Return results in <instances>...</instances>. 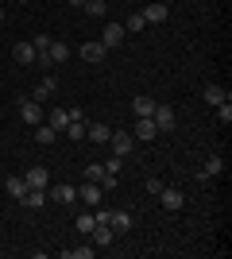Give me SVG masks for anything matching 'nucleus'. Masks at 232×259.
<instances>
[{
  "label": "nucleus",
  "mask_w": 232,
  "mask_h": 259,
  "mask_svg": "<svg viewBox=\"0 0 232 259\" xmlns=\"http://www.w3.org/2000/svg\"><path fill=\"white\" fill-rule=\"evenodd\" d=\"M159 201H163L166 213H178V209L186 205V194H182V190H174V186H163V190H159Z\"/></svg>",
  "instance_id": "obj_1"
},
{
  "label": "nucleus",
  "mask_w": 232,
  "mask_h": 259,
  "mask_svg": "<svg viewBox=\"0 0 232 259\" xmlns=\"http://www.w3.org/2000/svg\"><path fill=\"white\" fill-rule=\"evenodd\" d=\"M20 120L23 124H43V105L39 101H27V97H20Z\"/></svg>",
  "instance_id": "obj_2"
},
{
  "label": "nucleus",
  "mask_w": 232,
  "mask_h": 259,
  "mask_svg": "<svg viewBox=\"0 0 232 259\" xmlns=\"http://www.w3.org/2000/svg\"><path fill=\"white\" fill-rule=\"evenodd\" d=\"M151 120H155V128H159V132H170V128H174V108H170V105H155V112H151Z\"/></svg>",
  "instance_id": "obj_3"
},
{
  "label": "nucleus",
  "mask_w": 232,
  "mask_h": 259,
  "mask_svg": "<svg viewBox=\"0 0 232 259\" xmlns=\"http://www.w3.org/2000/svg\"><path fill=\"white\" fill-rule=\"evenodd\" d=\"M132 136L135 140H155V136H159V128H155V120L151 116H135V124H132Z\"/></svg>",
  "instance_id": "obj_4"
},
{
  "label": "nucleus",
  "mask_w": 232,
  "mask_h": 259,
  "mask_svg": "<svg viewBox=\"0 0 232 259\" xmlns=\"http://www.w3.org/2000/svg\"><path fill=\"white\" fill-rule=\"evenodd\" d=\"M124 35H128V31H124V23H105V31H101V43L112 51V47H120V43H124Z\"/></svg>",
  "instance_id": "obj_5"
},
{
  "label": "nucleus",
  "mask_w": 232,
  "mask_h": 259,
  "mask_svg": "<svg viewBox=\"0 0 232 259\" xmlns=\"http://www.w3.org/2000/svg\"><path fill=\"white\" fill-rule=\"evenodd\" d=\"M20 205H23V209H43V205H47V190L27 186V190H23V197H20Z\"/></svg>",
  "instance_id": "obj_6"
},
{
  "label": "nucleus",
  "mask_w": 232,
  "mask_h": 259,
  "mask_svg": "<svg viewBox=\"0 0 232 259\" xmlns=\"http://www.w3.org/2000/svg\"><path fill=\"white\" fill-rule=\"evenodd\" d=\"M109 228L120 236V232H128V228H132V217L124 213V209H109Z\"/></svg>",
  "instance_id": "obj_7"
},
{
  "label": "nucleus",
  "mask_w": 232,
  "mask_h": 259,
  "mask_svg": "<svg viewBox=\"0 0 232 259\" xmlns=\"http://www.w3.org/2000/svg\"><path fill=\"white\" fill-rule=\"evenodd\" d=\"M105 54H109V47L101 43H81V58H85V62H105Z\"/></svg>",
  "instance_id": "obj_8"
},
{
  "label": "nucleus",
  "mask_w": 232,
  "mask_h": 259,
  "mask_svg": "<svg viewBox=\"0 0 232 259\" xmlns=\"http://www.w3.org/2000/svg\"><path fill=\"white\" fill-rule=\"evenodd\" d=\"M109 143H112V155H128L132 151V132H112Z\"/></svg>",
  "instance_id": "obj_9"
},
{
  "label": "nucleus",
  "mask_w": 232,
  "mask_h": 259,
  "mask_svg": "<svg viewBox=\"0 0 232 259\" xmlns=\"http://www.w3.org/2000/svg\"><path fill=\"white\" fill-rule=\"evenodd\" d=\"M55 89H58V81H55L51 74H47L43 81L35 85V97H31V101H39V105H43V101H51V97H55Z\"/></svg>",
  "instance_id": "obj_10"
},
{
  "label": "nucleus",
  "mask_w": 232,
  "mask_h": 259,
  "mask_svg": "<svg viewBox=\"0 0 232 259\" xmlns=\"http://www.w3.org/2000/svg\"><path fill=\"white\" fill-rule=\"evenodd\" d=\"M47 124H51V128H55L58 136H62V132L70 128V112H66V108H51V116H47Z\"/></svg>",
  "instance_id": "obj_11"
},
{
  "label": "nucleus",
  "mask_w": 232,
  "mask_h": 259,
  "mask_svg": "<svg viewBox=\"0 0 232 259\" xmlns=\"http://www.w3.org/2000/svg\"><path fill=\"white\" fill-rule=\"evenodd\" d=\"M51 201H58V205H74L77 190H74V186H55V190H51Z\"/></svg>",
  "instance_id": "obj_12"
},
{
  "label": "nucleus",
  "mask_w": 232,
  "mask_h": 259,
  "mask_svg": "<svg viewBox=\"0 0 232 259\" xmlns=\"http://www.w3.org/2000/svg\"><path fill=\"white\" fill-rule=\"evenodd\" d=\"M23 182H27V186H35V190H47V182H51V174H47L43 166H31V170L23 174Z\"/></svg>",
  "instance_id": "obj_13"
},
{
  "label": "nucleus",
  "mask_w": 232,
  "mask_h": 259,
  "mask_svg": "<svg viewBox=\"0 0 232 259\" xmlns=\"http://www.w3.org/2000/svg\"><path fill=\"white\" fill-rule=\"evenodd\" d=\"M101 194H105V190H101L97 182H85L81 190H77V197H81L85 205H101Z\"/></svg>",
  "instance_id": "obj_14"
},
{
  "label": "nucleus",
  "mask_w": 232,
  "mask_h": 259,
  "mask_svg": "<svg viewBox=\"0 0 232 259\" xmlns=\"http://www.w3.org/2000/svg\"><path fill=\"white\" fill-rule=\"evenodd\" d=\"M89 236H93V244H97V248H109L112 240H116V232H112L109 225H93V232H89Z\"/></svg>",
  "instance_id": "obj_15"
},
{
  "label": "nucleus",
  "mask_w": 232,
  "mask_h": 259,
  "mask_svg": "<svg viewBox=\"0 0 232 259\" xmlns=\"http://www.w3.org/2000/svg\"><path fill=\"white\" fill-rule=\"evenodd\" d=\"M109 136H112L109 124H85V140H93V143H109Z\"/></svg>",
  "instance_id": "obj_16"
},
{
  "label": "nucleus",
  "mask_w": 232,
  "mask_h": 259,
  "mask_svg": "<svg viewBox=\"0 0 232 259\" xmlns=\"http://www.w3.org/2000/svg\"><path fill=\"white\" fill-rule=\"evenodd\" d=\"M12 58H16L20 66H31L35 62V47L31 43H16V47H12Z\"/></svg>",
  "instance_id": "obj_17"
},
{
  "label": "nucleus",
  "mask_w": 232,
  "mask_h": 259,
  "mask_svg": "<svg viewBox=\"0 0 232 259\" xmlns=\"http://www.w3.org/2000/svg\"><path fill=\"white\" fill-rule=\"evenodd\" d=\"M35 140H39V147H51V143L58 140V132L51 128V124H47V120H43V124H35Z\"/></svg>",
  "instance_id": "obj_18"
},
{
  "label": "nucleus",
  "mask_w": 232,
  "mask_h": 259,
  "mask_svg": "<svg viewBox=\"0 0 232 259\" xmlns=\"http://www.w3.org/2000/svg\"><path fill=\"white\" fill-rule=\"evenodd\" d=\"M221 170H224V159H221V155H213V159H205V166L198 170V178H217Z\"/></svg>",
  "instance_id": "obj_19"
},
{
  "label": "nucleus",
  "mask_w": 232,
  "mask_h": 259,
  "mask_svg": "<svg viewBox=\"0 0 232 259\" xmlns=\"http://www.w3.org/2000/svg\"><path fill=\"white\" fill-rule=\"evenodd\" d=\"M166 16H170V8H166V4H147V8H144V20H147V23H163Z\"/></svg>",
  "instance_id": "obj_20"
},
{
  "label": "nucleus",
  "mask_w": 232,
  "mask_h": 259,
  "mask_svg": "<svg viewBox=\"0 0 232 259\" xmlns=\"http://www.w3.org/2000/svg\"><path fill=\"white\" fill-rule=\"evenodd\" d=\"M201 97H205V101H209L213 108H217V105H221V101H228V93H224L221 85H205V93H201Z\"/></svg>",
  "instance_id": "obj_21"
},
{
  "label": "nucleus",
  "mask_w": 232,
  "mask_h": 259,
  "mask_svg": "<svg viewBox=\"0 0 232 259\" xmlns=\"http://www.w3.org/2000/svg\"><path fill=\"white\" fill-rule=\"evenodd\" d=\"M97 248H62V259H93Z\"/></svg>",
  "instance_id": "obj_22"
},
{
  "label": "nucleus",
  "mask_w": 232,
  "mask_h": 259,
  "mask_svg": "<svg viewBox=\"0 0 232 259\" xmlns=\"http://www.w3.org/2000/svg\"><path fill=\"white\" fill-rule=\"evenodd\" d=\"M47 54H51V62H66V58H70V47L66 43H51V47H47Z\"/></svg>",
  "instance_id": "obj_23"
},
{
  "label": "nucleus",
  "mask_w": 232,
  "mask_h": 259,
  "mask_svg": "<svg viewBox=\"0 0 232 259\" xmlns=\"http://www.w3.org/2000/svg\"><path fill=\"white\" fill-rule=\"evenodd\" d=\"M132 108H135V116H151V112H155V101L151 97H135Z\"/></svg>",
  "instance_id": "obj_24"
},
{
  "label": "nucleus",
  "mask_w": 232,
  "mask_h": 259,
  "mask_svg": "<svg viewBox=\"0 0 232 259\" xmlns=\"http://www.w3.org/2000/svg\"><path fill=\"white\" fill-rule=\"evenodd\" d=\"M144 27H147L144 12H132V16H128V23H124V31H144Z\"/></svg>",
  "instance_id": "obj_25"
},
{
  "label": "nucleus",
  "mask_w": 232,
  "mask_h": 259,
  "mask_svg": "<svg viewBox=\"0 0 232 259\" xmlns=\"http://www.w3.org/2000/svg\"><path fill=\"white\" fill-rule=\"evenodd\" d=\"M85 12H89V16H97V20H101V16L109 12V4H105V0H85Z\"/></svg>",
  "instance_id": "obj_26"
},
{
  "label": "nucleus",
  "mask_w": 232,
  "mask_h": 259,
  "mask_svg": "<svg viewBox=\"0 0 232 259\" xmlns=\"http://www.w3.org/2000/svg\"><path fill=\"white\" fill-rule=\"evenodd\" d=\"M101 178H105V166H101V162H89L85 166V182H101Z\"/></svg>",
  "instance_id": "obj_27"
},
{
  "label": "nucleus",
  "mask_w": 232,
  "mask_h": 259,
  "mask_svg": "<svg viewBox=\"0 0 232 259\" xmlns=\"http://www.w3.org/2000/svg\"><path fill=\"white\" fill-rule=\"evenodd\" d=\"M23 190H27V182H23V178H8V194L16 197V201L23 197Z\"/></svg>",
  "instance_id": "obj_28"
},
{
  "label": "nucleus",
  "mask_w": 232,
  "mask_h": 259,
  "mask_svg": "<svg viewBox=\"0 0 232 259\" xmlns=\"http://www.w3.org/2000/svg\"><path fill=\"white\" fill-rule=\"evenodd\" d=\"M66 136H70V140H85V124H81V120H70Z\"/></svg>",
  "instance_id": "obj_29"
},
{
  "label": "nucleus",
  "mask_w": 232,
  "mask_h": 259,
  "mask_svg": "<svg viewBox=\"0 0 232 259\" xmlns=\"http://www.w3.org/2000/svg\"><path fill=\"white\" fill-rule=\"evenodd\" d=\"M217 120H221V124H232V105H228V101L217 105Z\"/></svg>",
  "instance_id": "obj_30"
},
{
  "label": "nucleus",
  "mask_w": 232,
  "mask_h": 259,
  "mask_svg": "<svg viewBox=\"0 0 232 259\" xmlns=\"http://www.w3.org/2000/svg\"><path fill=\"white\" fill-rule=\"evenodd\" d=\"M93 225H97V221H93V213H85V217H77V232H93Z\"/></svg>",
  "instance_id": "obj_31"
},
{
  "label": "nucleus",
  "mask_w": 232,
  "mask_h": 259,
  "mask_svg": "<svg viewBox=\"0 0 232 259\" xmlns=\"http://www.w3.org/2000/svg\"><path fill=\"white\" fill-rule=\"evenodd\" d=\"M51 43H55V39H51V35H43V31H39V35H35V39H31L35 54H39V51H47V47H51Z\"/></svg>",
  "instance_id": "obj_32"
},
{
  "label": "nucleus",
  "mask_w": 232,
  "mask_h": 259,
  "mask_svg": "<svg viewBox=\"0 0 232 259\" xmlns=\"http://www.w3.org/2000/svg\"><path fill=\"white\" fill-rule=\"evenodd\" d=\"M120 186V174H109L105 170V178H101V190H116Z\"/></svg>",
  "instance_id": "obj_33"
},
{
  "label": "nucleus",
  "mask_w": 232,
  "mask_h": 259,
  "mask_svg": "<svg viewBox=\"0 0 232 259\" xmlns=\"http://www.w3.org/2000/svg\"><path fill=\"white\" fill-rule=\"evenodd\" d=\"M120 166H124V155H112V159L105 162V170H109V174H120Z\"/></svg>",
  "instance_id": "obj_34"
},
{
  "label": "nucleus",
  "mask_w": 232,
  "mask_h": 259,
  "mask_svg": "<svg viewBox=\"0 0 232 259\" xmlns=\"http://www.w3.org/2000/svg\"><path fill=\"white\" fill-rule=\"evenodd\" d=\"M70 8H85V0H70Z\"/></svg>",
  "instance_id": "obj_35"
},
{
  "label": "nucleus",
  "mask_w": 232,
  "mask_h": 259,
  "mask_svg": "<svg viewBox=\"0 0 232 259\" xmlns=\"http://www.w3.org/2000/svg\"><path fill=\"white\" fill-rule=\"evenodd\" d=\"M0 23H4V4H0Z\"/></svg>",
  "instance_id": "obj_36"
},
{
  "label": "nucleus",
  "mask_w": 232,
  "mask_h": 259,
  "mask_svg": "<svg viewBox=\"0 0 232 259\" xmlns=\"http://www.w3.org/2000/svg\"><path fill=\"white\" fill-rule=\"evenodd\" d=\"M20 4H31V0H20Z\"/></svg>",
  "instance_id": "obj_37"
},
{
  "label": "nucleus",
  "mask_w": 232,
  "mask_h": 259,
  "mask_svg": "<svg viewBox=\"0 0 232 259\" xmlns=\"http://www.w3.org/2000/svg\"><path fill=\"white\" fill-rule=\"evenodd\" d=\"M0 4H4V0H0Z\"/></svg>",
  "instance_id": "obj_38"
}]
</instances>
